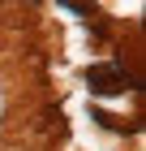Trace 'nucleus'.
<instances>
[{"mask_svg": "<svg viewBox=\"0 0 146 151\" xmlns=\"http://www.w3.org/2000/svg\"><path fill=\"white\" fill-rule=\"evenodd\" d=\"M86 82H90V91H95V95H116V91H125V82H129V78H125L120 65H95Z\"/></svg>", "mask_w": 146, "mask_h": 151, "instance_id": "f257e3e1", "label": "nucleus"}]
</instances>
